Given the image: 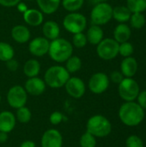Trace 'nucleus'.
Wrapping results in <instances>:
<instances>
[{
  "mask_svg": "<svg viewBox=\"0 0 146 147\" xmlns=\"http://www.w3.org/2000/svg\"><path fill=\"white\" fill-rule=\"evenodd\" d=\"M41 147H62L63 136L57 129L51 128L46 130L40 140Z\"/></svg>",
  "mask_w": 146,
  "mask_h": 147,
  "instance_id": "13",
  "label": "nucleus"
},
{
  "mask_svg": "<svg viewBox=\"0 0 146 147\" xmlns=\"http://www.w3.org/2000/svg\"><path fill=\"white\" fill-rule=\"evenodd\" d=\"M86 131L96 138H104L110 134L112 125L108 118L101 115H96L91 116L88 120Z\"/></svg>",
  "mask_w": 146,
  "mask_h": 147,
  "instance_id": "4",
  "label": "nucleus"
},
{
  "mask_svg": "<svg viewBox=\"0 0 146 147\" xmlns=\"http://www.w3.org/2000/svg\"><path fill=\"white\" fill-rule=\"evenodd\" d=\"M132 35V29L126 23H119L114 29V39L118 43L128 41Z\"/></svg>",
  "mask_w": 146,
  "mask_h": 147,
  "instance_id": "21",
  "label": "nucleus"
},
{
  "mask_svg": "<svg viewBox=\"0 0 146 147\" xmlns=\"http://www.w3.org/2000/svg\"><path fill=\"white\" fill-rule=\"evenodd\" d=\"M62 147H64V146H62Z\"/></svg>",
  "mask_w": 146,
  "mask_h": 147,
  "instance_id": "46",
  "label": "nucleus"
},
{
  "mask_svg": "<svg viewBox=\"0 0 146 147\" xmlns=\"http://www.w3.org/2000/svg\"><path fill=\"white\" fill-rule=\"evenodd\" d=\"M26 1H34V0H26Z\"/></svg>",
  "mask_w": 146,
  "mask_h": 147,
  "instance_id": "45",
  "label": "nucleus"
},
{
  "mask_svg": "<svg viewBox=\"0 0 146 147\" xmlns=\"http://www.w3.org/2000/svg\"><path fill=\"white\" fill-rule=\"evenodd\" d=\"M7 102L15 109L24 107L28 102V93L22 85H14L7 92Z\"/></svg>",
  "mask_w": 146,
  "mask_h": 147,
  "instance_id": "9",
  "label": "nucleus"
},
{
  "mask_svg": "<svg viewBox=\"0 0 146 147\" xmlns=\"http://www.w3.org/2000/svg\"><path fill=\"white\" fill-rule=\"evenodd\" d=\"M139 91V85L133 78H124V79L119 84V95L126 102H133L137 99Z\"/></svg>",
  "mask_w": 146,
  "mask_h": 147,
  "instance_id": "8",
  "label": "nucleus"
},
{
  "mask_svg": "<svg viewBox=\"0 0 146 147\" xmlns=\"http://www.w3.org/2000/svg\"><path fill=\"white\" fill-rule=\"evenodd\" d=\"M16 6H17L18 10H19L21 13H22V14H23V13H24V12L28 9V6H27V4H26L25 3L22 2V1H21V2H20Z\"/></svg>",
  "mask_w": 146,
  "mask_h": 147,
  "instance_id": "40",
  "label": "nucleus"
},
{
  "mask_svg": "<svg viewBox=\"0 0 146 147\" xmlns=\"http://www.w3.org/2000/svg\"><path fill=\"white\" fill-rule=\"evenodd\" d=\"M16 121L22 123V124H26L28 123L31 120L32 117V114L31 111L28 108H27L26 106L19 108L16 109V113L15 115Z\"/></svg>",
  "mask_w": 146,
  "mask_h": 147,
  "instance_id": "30",
  "label": "nucleus"
},
{
  "mask_svg": "<svg viewBox=\"0 0 146 147\" xmlns=\"http://www.w3.org/2000/svg\"><path fill=\"white\" fill-rule=\"evenodd\" d=\"M139 69V64L133 56L124 58L120 63V72L125 78H133Z\"/></svg>",
  "mask_w": 146,
  "mask_h": 147,
  "instance_id": "17",
  "label": "nucleus"
},
{
  "mask_svg": "<svg viewBox=\"0 0 146 147\" xmlns=\"http://www.w3.org/2000/svg\"><path fill=\"white\" fill-rule=\"evenodd\" d=\"M6 64V67L9 71H16L19 68V63L16 59H15L14 58L8 60L7 62H5Z\"/></svg>",
  "mask_w": 146,
  "mask_h": 147,
  "instance_id": "37",
  "label": "nucleus"
},
{
  "mask_svg": "<svg viewBox=\"0 0 146 147\" xmlns=\"http://www.w3.org/2000/svg\"><path fill=\"white\" fill-rule=\"evenodd\" d=\"M10 35L18 44H25L30 40L31 32L29 28L22 24H17L11 28Z\"/></svg>",
  "mask_w": 146,
  "mask_h": 147,
  "instance_id": "15",
  "label": "nucleus"
},
{
  "mask_svg": "<svg viewBox=\"0 0 146 147\" xmlns=\"http://www.w3.org/2000/svg\"><path fill=\"white\" fill-rule=\"evenodd\" d=\"M84 4V0H61V5L68 12H77Z\"/></svg>",
  "mask_w": 146,
  "mask_h": 147,
  "instance_id": "27",
  "label": "nucleus"
},
{
  "mask_svg": "<svg viewBox=\"0 0 146 147\" xmlns=\"http://www.w3.org/2000/svg\"><path fill=\"white\" fill-rule=\"evenodd\" d=\"M40 63L36 59H28L23 65V73L28 78L38 77L40 72Z\"/></svg>",
  "mask_w": 146,
  "mask_h": 147,
  "instance_id": "23",
  "label": "nucleus"
},
{
  "mask_svg": "<svg viewBox=\"0 0 146 147\" xmlns=\"http://www.w3.org/2000/svg\"><path fill=\"white\" fill-rule=\"evenodd\" d=\"M9 139V135L7 133H4V132H0V143L1 144H3V143H6L7 140Z\"/></svg>",
  "mask_w": 146,
  "mask_h": 147,
  "instance_id": "42",
  "label": "nucleus"
},
{
  "mask_svg": "<svg viewBox=\"0 0 146 147\" xmlns=\"http://www.w3.org/2000/svg\"><path fill=\"white\" fill-rule=\"evenodd\" d=\"M15 56V50L13 47L5 41H0V61L7 62Z\"/></svg>",
  "mask_w": 146,
  "mask_h": 147,
  "instance_id": "26",
  "label": "nucleus"
},
{
  "mask_svg": "<svg viewBox=\"0 0 146 147\" xmlns=\"http://www.w3.org/2000/svg\"><path fill=\"white\" fill-rule=\"evenodd\" d=\"M46 88V84L44 79L39 77L29 78L27 79L24 84V89L27 91L28 95L38 96L42 95Z\"/></svg>",
  "mask_w": 146,
  "mask_h": 147,
  "instance_id": "14",
  "label": "nucleus"
},
{
  "mask_svg": "<svg viewBox=\"0 0 146 147\" xmlns=\"http://www.w3.org/2000/svg\"><path fill=\"white\" fill-rule=\"evenodd\" d=\"M96 3H106V2H108V0H95Z\"/></svg>",
  "mask_w": 146,
  "mask_h": 147,
  "instance_id": "43",
  "label": "nucleus"
},
{
  "mask_svg": "<svg viewBox=\"0 0 146 147\" xmlns=\"http://www.w3.org/2000/svg\"><path fill=\"white\" fill-rule=\"evenodd\" d=\"M15 124L16 119L12 112L4 110L0 113V132L9 134L14 130Z\"/></svg>",
  "mask_w": 146,
  "mask_h": 147,
  "instance_id": "18",
  "label": "nucleus"
},
{
  "mask_svg": "<svg viewBox=\"0 0 146 147\" xmlns=\"http://www.w3.org/2000/svg\"><path fill=\"white\" fill-rule=\"evenodd\" d=\"M132 12L126 5H118L113 8V18L119 23H126L129 22Z\"/></svg>",
  "mask_w": 146,
  "mask_h": 147,
  "instance_id": "24",
  "label": "nucleus"
},
{
  "mask_svg": "<svg viewBox=\"0 0 146 147\" xmlns=\"http://www.w3.org/2000/svg\"><path fill=\"white\" fill-rule=\"evenodd\" d=\"M22 17L26 24L31 27H38L44 22V14L38 9H28Z\"/></svg>",
  "mask_w": 146,
  "mask_h": 147,
  "instance_id": "16",
  "label": "nucleus"
},
{
  "mask_svg": "<svg viewBox=\"0 0 146 147\" xmlns=\"http://www.w3.org/2000/svg\"><path fill=\"white\" fill-rule=\"evenodd\" d=\"M126 7L132 13H143L146 10V0H126Z\"/></svg>",
  "mask_w": 146,
  "mask_h": 147,
  "instance_id": "29",
  "label": "nucleus"
},
{
  "mask_svg": "<svg viewBox=\"0 0 146 147\" xmlns=\"http://www.w3.org/2000/svg\"><path fill=\"white\" fill-rule=\"evenodd\" d=\"M64 119H65V116H64L63 113H61L60 111H54L49 116L50 123L54 126L60 124L64 121Z\"/></svg>",
  "mask_w": 146,
  "mask_h": 147,
  "instance_id": "35",
  "label": "nucleus"
},
{
  "mask_svg": "<svg viewBox=\"0 0 146 147\" xmlns=\"http://www.w3.org/2000/svg\"><path fill=\"white\" fill-rule=\"evenodd\" d=\"M64 87L65 88L66 93L75 99L83 97L86 91L85 83L78 77H70Z\"/></svg>",
  "mask_w": 146,
  "mask_h": 147,
  "instance_id": "11",
  "label": "nucleus"
},
{
  "mask_svg": "<svg viewBox=\"0 0 146 147\" xmlns=\"http://www.w3.org/2000/svg\"><path fill=\"white\" fill-rule=\"evenodd\" d=\"M49 45L50 40H48L44 36H38L29 40L28 51L34 57H43L48 53Z\"/></svg>",
  "mask_w": 146,
  "mask_h": 147,
  "instance_id": "12",
  "label": "nucleus"
},
{
  "mask_svg": "<svg viewBox=\"0 0 146 147\" xmlns=\"http://www.w3.org/2000/svg\"><path fill=\"white\" fill-rule=\"evenodd\" d=\"M129 22L131 28L134 29H141L145 25L146 18L143 13H132Z\"/></svg>",
  "mask_w": 146,
  "mask_h": 147,
  "instance_id": "28",
  "label": "nucleus"
},
{
  "mask_svg": "<svg viewBox=\"0 0 146 147\" xmlns=\"http://www.w3.org/2000/svg\"><path fill=\"white\" fill-rule=\"evenodd\" d=\"M124 76L123 74L120 72V71H113L111 74H110V78H109V80H111L113 83L114 84H120L123 79H124Z\"/></svg>",
  "mask_w": 146,
  "mask_h": 147,
  "instance_id": "36",
  "label": "nucleus"
},
{
  "mask_svg": "<svg viewBox=\"0 0 146 147\" xmlns=\"http://www.w3.org/2000/svg\"><path fill=\"white\" fill-rule=\"evenodd\" d=\"M87 43H88L87 37H86V34L83 32L77 33V34H74L72 35L71 44H72L73 47H77L78 49L83 48L87 45Z\"/></svg>",
  "mask_w": 146,
  "mask_h": 147,
  "instance_id": "32",
  "label": "nucleus"
},
{
  "mask_svg": "<svg viewBox=\"0 0 146 147\" xmlns=\"http://www.w3.org/2000/svg\"><path fill=\"white\" fill-rule=\"evenodd\" d=\"M71 74L61 65H55L50 66L44 74V81L46 86L52 89H59L65 86Z\"/></svg>",
  "mask_w": 146,
  "mask_h": 147,
  "instance_id": "3",
  "label": "nucleus"
},
{
  "mask_svg": "<svg viewBox=\"0 0 146 147\" xmlns=\"http://www.w3.org/2000/svg\"><path fill=\"white\" fill-rule=\"evenodd\" d=\"M22 0H0V5L3 7H15Z\"/></svg>",
  "mask_w": 146,
  "mask_h": 147,
  "instance_id": "39",
  "label": "nucleus"
},
{
  "mask_svg": "<svg viewBox=\"0 0 146 147\" xmlns=\"http://www.w3.org/2000/svg\"><path fill=\"white\" fill-rule=\"evenodd\" d=\"M126 147H144L143 140L137 135H131L126 140Z\"/></svg>",
  "mask_w": 146,
  "mask_h": 147,
  "instance_id": "34",
  "label": "nucleus"
},
{
  "mask_svg": "<svg viewBox=\"0 0 146 147\" xmlns=\"http://www.w3.org/2000/svg\"><path fill=\"white\" fill-rule=\"evenodd\" d=\"M113 18V7L108 2L97 3L90 12L92 24L102 26L107 24Z\"/></svg>",
  "mask_w": 146,
  "mask_h": 147,
  "instance_id": "6",
  "label": "nucleus"
},
{
  "mask_svg": "<svg viewBox=\"0 0 146 147\" xmlns=\"http://www.w3.org/2000/svg\"><path fill=\"white\" fill-rule=\"evenodd\" d=\"M138 104L144 109H146V90L139 91L138 96Z\"/></svg>",
  "mask_w": 146,
  "mask_h": 147,
  "instance_id": "38",
  "label": "nucleus"
},
{
  "mask_svg": "<svg viewBox=\"0 0 146 147\" xmlns=\"http://www.w3.org/2000/svg\"><path fill=\"white\" fill-rule=\"evenodd\" d=\"M1 100H2V97H1V95H0V102H1Z\"/></svg>",
  "mask_w": 146,
  "mask_h": 147,
  "instance_id": "44",
  "label": "nucleus"
},
{
  "mask_svg": "<svg viewBox=\"0 0 146 147\" xmlns=\"http://www.w3.org/2000/svg\"><path fill=\"white\" fill-rule=\"evenodd\" d=\"M86 37L88 43L96 46L104 39V31L102 26L92 24L86 32Z\"/></svg>",
  "mask_w": 146,
  "mask_h": 147,
  "instance_id": "20",
  "label": "nucleus"
},
{
  "mask_svg": "<svg viewBox=\"0 0 146 147\" xmlns=\"http://www.w3.org/2000/svg\"><path fill=\"white\" fill-rule=\"evenodd\" d=\"M42 34L43 36L48 40H53L59 37L60 27L56 22L52 20L46 21L42 23Z\"/></svg>",
  "mask_w": 146,
  "mask_h": 147,
  "instance_id": "19",
  "label": "nucleus"
},
{
  "mask_svg": "<svg viewBox=\"0 0 146 147\" xmlns=\"http://www.w3.org/2000/svg\"><path fill=\"white\" fill-rule=\"evenodd\" d=\"M134 53V47L129 41H125L120 43L119 45V54L121 55L123 58L130 57Z\"/></svg>",
  "mask_w": 146,
  "mask_h": 147,
  "instance_id": "33",
  "label": "nucleus"
},
{
  "mask_svg": "<svg viewBox=\"0 0 146 147\" xmlns=\"http://www.w3.org/2000/svg\"><path fill=\"white\" fill-rule=\"evenodd\" d=\"M73 46L71 42L65 38H57L50 41L48 55L56 63H65L73 54Z\"/></svg>",
  "mask_w": 146,
  "mask_h": 147,
  "instance_id": "2",
  "label": "nucleus"
},
{
  "mask_svg": "<svg viewBox=\"0 0 146 147\" xmlns=\"http://www.w3.org/2000/svg\"><path fill=\"white\" fill-rule=\"evenodd\" d=\"M110 84L109 77L104 72H96L93 74L89 79L88 87L89 90L96 94L100 95L104 93Z\"/></svg>",
  "mask_w": 146,
  "mask_h": 147,
  "instance_id": "10",
  "label": "nucleus"
},
{
  "mask_svg": "<svg viewBox=\"0 0 146 147\" xmlns=\"http://www.w3.org/2000/svg\"><path fill=\"white\" fill-rule=\"evenodd\" d=\"M20 147H36V145L33 140H24Z\"/></svg>",
  "mask_w": 146,
  "mask_h": 147,
  "instance_id": "41",
  "label": "nucleus"
},
{
  "mask_svg": "<svg viewBox=\"0 0 146 147\" xmlns=\"http://www.w3.org/2000/svg\"><path fill=\"white\" fill-rule=\"evenodd\" d=\"M65 69L68 71V72L70 74L71 73H76L77 71H79L83 66V61L82 59L77 56V55H71L65 62Z\"/></svg>",
  "mask_w": 146,
  "mask_h": 147,
  "instance_id": "25",
  "label": "nucleus"
},
{
  "mask_svg": "<svg viewBox=\"0 0 146 147\" xmlns=\"http://www.w3.org/2000/svg\"><path fill=\"white\" fill-rule=\"evenodd\" d=\"M96 138L87 131L82 134L79 140L80 147H96Z\"/></svg>",
  "mask_w": 146,
  "mask_h": 147,
  "instance_id": "31",
  "label": "nucleus"
},
{
  "mask_svg": "<svg viewBox=\"0 0 146 147\" xmlns=\"http://www.w3.org/2000/svg\"><path fill=\"white\" fill-rule=\"evenodd\" d=\"M119 45L114 38H104L96 45V53L103 60H112L119 55Z\"/></svg>",
  "mask_w": 146,
  "mask_h": 147,
  "instance_id": "7",
  "label": "nucleus"
},
{
  "mask_svg": "<svg viewBox=\"0 0 146 147\" xmlns=\"http://www.w3.org/2000/svg\"><path fill=\"white\" fill-rule=\"evenodd\" d=\"M39 9L46 15L54 14L61 5V0H35Z\"/></svg>",
  "mask_w": 146,
  "mask_h": 147,
  "instance_id": "22",
  "label": "nucleus"
},
{
  "mask_svg": "<svg viewBox=\"0 0 146 147\" xmlns=\"http://www.w3.org/2000/svg\"><path fill=\"white\" fill-rule=\"evenodd\" d=\"M87 24L86 16L79 12H69L63 19L64 28L72 34L83 32L87 28Z\"/></svg>",
  "mask_w": 146,
  "mask_h": 147,
  "instance_id": "5",
  "label": "nucleus"
},
{
  "mask_svg": "<svg viewBox=\"0 0 146 147\" xmlns=\"http://www.w3.org/2000/svg\"><path fill=\"white\" fill-rule=\"evenodd\" d=\"M119 117L128 127L139 125L145 118V109L134 102H126L119 109Z\"/></svg>",
  "mask_w": 146,
  "mask_h": 147,
  "instance_id": "1",
  "label": "nucleus"
}]
</instances>
